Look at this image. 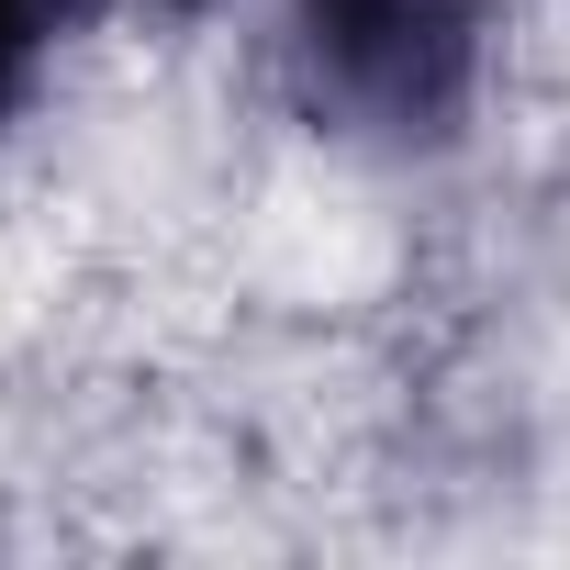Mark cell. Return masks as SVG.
<instances>
[{
  "mask_svg": "<svg viewBox=\"0 0 570 570\" xmlns=\"http://www.w3.org/2000/svg\"><path fill=\"white\" fill-rule=\"evenodd\" d=\"M279 57L314 124L448 146L481 79V0H279Z\"/></svg>",
  "mask_w": 570,
  "mask_h": 570,
  "instance_id": "6da1fadb",
  "label": "cell"
},
{
  "mask_svg": "<svg viewBox=\"0 0 570 570\" xmlns=\"http://www.w3.org/2000/svg\"><path fill=\"white\" fill-rule=\"evenodd\" d=\"M57 23H68V0H0V112L35 90V68H46Z\"/></svg>",
  "mask_w": 570,
  "mask_h": 570,
  "instance_id": "7a4b0ae2",
  "label": "cell"
}]
</instances>
